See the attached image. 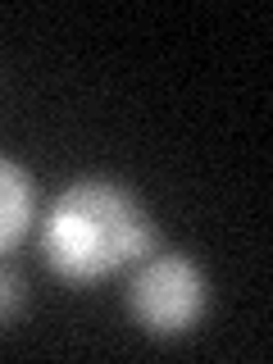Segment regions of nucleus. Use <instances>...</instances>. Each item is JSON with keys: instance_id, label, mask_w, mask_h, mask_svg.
Here are the masks:
<instances>
[{"instance_id": "3", "label": "nucleus", "mask_w": 273, "mask_h": 364, "mask_svg": "<svg viewBox=\"0 0 273 364\" xmlns=\"http://www.w3.org/2000/svg\"><path fill=\"white\" fill-rule=\"evenodd\" d=\"M32 214H37V187H32L28 168L0 155V255H9L23 242Z\"/></svg>"}, {"instance_id": "2", "label": "nucleus", "mask_w": 273, "mask_h": 364, "mask_svg": "<svg viewBox=\"0 0 273 364\" xmlns=\"http://www.w3.org/2000/svg\"><path fill=\"white\" fill-rule=\"evenodd\" d=\"M205 305H210L205 269L182 250L146 259L128 282V310L136 328L151 337H187L205 318Z\"/></svg>"}, {"instance_id": "1", "label": "nucleus", "mask_w": 273, "mask_h": 364, "mask_svg": "<svg viewBox=\"0 0 273 364\" xmlns=\"http://www.w3.org/2000/svg\"><path fill=\"white\" fill-rule=\"evenodd\" d=\"M155 242V223L128 187L109 178H82L50 200L41 219V255L64 282H100L136 264Z\"/></svg>"}, {"instance_id": "4", "label": "nucleus", "mask_w": 273, "mask_h": 364, "mask_svg": "<svg viewBox=\"0 0 273 364\" xmlns=\"http://www.w3.org/2000/svg\"><path fill=\"white\" fill-rule=\"evenodd\" d=\"M23 301H28V287H23V273L9 264V259H0V328H9L23 310Z\"/></svg>"}]
</instances>
